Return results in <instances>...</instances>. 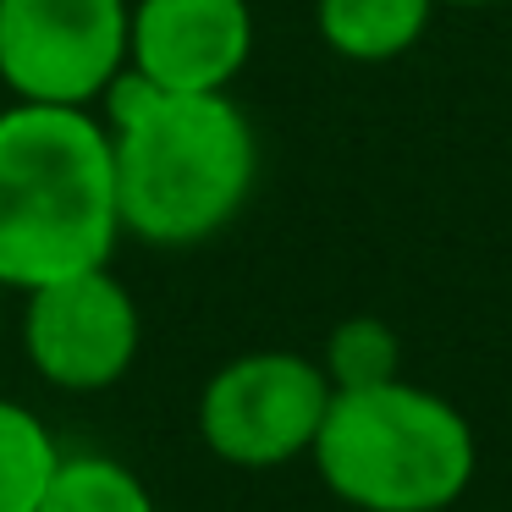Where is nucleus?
<instances>
[{
    "label": "nucleus",
    "mask_w": 512,
    "mask_h": 512,
    "mask_svg": "<svg viewBox=\"0 0 512 512\" xmlns=\"http://www.w3.org/2000/svg\"><path fill=\"white\" fill-rule=\"evenodd\" d=\"M0 298H6V287H0Z\"/></svg>",
    "instance_id": "nucleus-13"
},
{
    "label": "nucleus",
    "mask_w": 512,
    "mask_h": 512,
    "mask_svg": "<svg viewBox=\"0 0 512 512\" xmlns=\"http://www.w3.org/2000/svg\"><path fill=\"white\" fill-rule=\"evenodd\" d=\"M435 6H501V0H435Z\"/></svg>",
    "instance_id": "nucleus-12"
},
{
    "label": "nucleus",
    "mask_w": 512,
    "mask_h": 512,
    "mask_svg": "<svg viewBox=\"0 0 512 512\" xmlns=\"http://www.w3.org/2000/svg\"><path fill=\"white\" fill-rule=\"evenodd\" d=\"M331 408V380L314 358L259 347L221 364L199 391V441L232 468H281L309 457Z\"/></svg>",
    "instance_id": "nucleus-5"
},
{
    "label": "nucleus",
    "mask_w": 512,
    "mask_h": 512,
    "mask_svg": "<svg viewBox=\"0 0 512 512\" xmlns=\"http://www.w3.org/2000/svg\"><path fill=\"white\" fill-rule=\"evenodd\" d=\"M122 237L199 248L243 215L259 182V138L232 94H171L122 78L100 100Z\"/></svg>",
    "instance_id": "nucleus-1"
},
{
    "label": "nucleus",
    "mask_w": 512,
    "mask_h": 512,
    "mask_svg": "<svg viewBox=\"0 0 512 512\" xmlns=\"http://www.w3.org/2000/svg\"><path fill=\"white\" fill-rule=\"evenodd\" d=\"M23 353L34 375L56 391H111L127 380L144 347V314L111 265L45 281L23 292Z\"/></svg>",
    "instance_id": "nucleus-6"
},
{
    "label": "nucleus",
    "mask_w": 512,
    "mask_h": 512,
    "mask_svg": "<svg viewBox=\"0 0 512 512\" xmlns=\"http://www.w3.org/2000/svg\"><path fill=\"white\" fill-rule=\"evenodd\" d=\"M133 0H0V83L28 105L100 111L127 72Z\"/></svg>",
    "instance_id": "nucleus-4"
},
{
    "label": "nucleus",
    "mask_w": 512,
    "mask_h": 512,
    "mask_svg": "<svg viewBox=\"0 0 512 512\" xmlns=\"http://www.w3.org/2000/svg\"><path fill=\"white\" fill-rule=\"evenodd\" d=\"M309 457L353 512H446L474 485L479 441L457 402L397 375L331 391Z\"/></svg>",
    "instance_id": "nucleus-3"
},
{
    "label": "nucleus",
    "mask_w": 512,
    "mask_h": 512,
    "mask_svg": "<svg viewBox=\"0 0 512 512\" xmlns=\"http://www.w3.org/2000/svg\"><path fill=\"white\" fill-rule=\"evenodd\" d=\"M254 56L248 0H133L127 72L171 94H226Z\"/></svg>",
    "instance_id": "nucleus-7"
},
{
    "label": "nucleus",
    "mask_w": 512,
    "mask_h": 512,
    "mask_svg": "<svg viewBox=\"0 0 512 512\" xmlns=\"http://www.w3.org/2000/svg\"><path fill=\"white\" fill-rule=\"evenodd\" d=\"M61 463V446L34 408L0 397V512H34L50 474Z\"/></svg>",
    "instance_id": "nucleus-10"
},
{
    "label": "nucleus",
    "mask_w": 512,
    "mask_h": 512,
    "mask_svg": "<svg viewBox=\"0 0 512 512\" xmlns=\"http://www.w3.org/2000/svg\"><path fill=\"white\" fill-rule=\"evenodd\" d=\"M34 512H160V507L127 463L100 452H61Z\"/></svg>",
    "instance_id": "nucleus-9"
},
{
    "label": "nucleus",
    "mask_w": 512,
    "mask_h": 512,
    "mask_svg": "<svg viewBox=\"0 0 512 512\" xmlns=\"http://www.w3.org/2000/svg\"><path fill=\"white\" fill-rule=\"evenodd\" d=\"M331 391H358V386H380V380L402 375V342L386 320L375 314H353L325 336V358H320Z\"/></svg>",
    "instance_id": "nucleus-11"
},
{
    "label": "nucleus",
    "mask_w": 512,
    "mask_h": 512,
    "mask_svg": "<svg viewBox=\"0 0 512 512\" xmlns=\"http://www.w3.org/2000/svg\"><path fill=\"white\" fill-rule=\"evenodd\" d=\"M116 243L122 210L100 111L12 100L0 111V287L34 292L111 265Z\"/></svg>",
    "instance_id": "nucleus-2"
},
{
    "label": "nucleus",
    "mask_w": 512,
    "mask_h": 512,
    "mask_svg": "<svg viewBox=\"0 0 512 512\" xmlns=\"http://www.w3.org/2000/svg\"><path fill=\"white\" fill-rule=\"evenodd\" d=\"M435 17V0H314V28L325 50L358 67L408 56Z\"/></svg>",
    "instance_id": "nucleus-8"
}]
</instances>
